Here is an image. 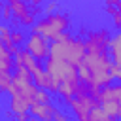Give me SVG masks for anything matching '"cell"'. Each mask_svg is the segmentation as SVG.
Here are the masks:
<instances>
[{
  "label": "cell",
  "mask_w": 121,
  "mask_h": 121,
  "mask_svg": "<svg viewBox=\"0 0 121 121\" xmlns=\"http://www.w3.org/2000/svg\"><path fill=\"white\" fill-rule=\"evenodd\" d=\"M25 49L40 62V60H47L49 59V53H51V43H47V40L40 34H34L30 32V36L26 38V43H25Z\"/></svg>",
  "instance_id": "ba28073f"
},
{
  "label": "cell",
  "mask_w": 121,
  "mask_h": 121,
  "mask_svg": "<svg viewBox=\"0 0 121 121\" xmlns=\"http://www.w3.org/2000/svg\"><path fill=\"white\" fill-rule=\"evenodd\" d=\"M40 66H42V64H40L25 47L19 49V53L15 55V70H28L30 74H34Z\"/></svg>",
  "instance_id": "9c48e42d"
},
{
  "label": "cell",
  "mask_w": 121,
  "mask_h": 121,
  "mask_svg": "<svg viewBox=\"0 0 121 121\" xmlns=\"http://www.w3.org/2000/svg\"><path fill=\"white\" fill-rule=\"evenodd\" d=\"M70 28V17L68 13H62V11H57L53 15H45L42 17L30 32L34 34H40L43 36L45 40H53V42H59Z\"/></svg>",
  "instance_id": "277c9868"
},
{
  "label": "cell",
  "mask_w": 121,
  "mask_h": 121,
  "mask_svg": "<svg viewBox=\"0 0 121 121\" xmlns=\"http://www.w3.org/2000/svg\"><path fill=\"white\" fill-rule=\"evenodd\" d=\"M117 119H119V121H121V110H119V115H117Z\"/></svg>",
  "instance_id": "484cf974"
},
{
  "label": "cell",
  "mask_w": 121,
  "mask_h": 121,
  "mask_svg": "<svg viewBox=\"0 0 121 121\" xmlns=\"http://www.w3.org/2000/svg\"><path fill=\"white\" fill-rule=\"evenodd\" d=\"M110 42H112V34L108 28H98V30H89L87 38H85V47L87 53H110Z\"/></svg>",
  "instance_id": "8992f818"
},
{
  "label": "cell",
  "mask_w": 121,
  "mask_h": 121,
  "mask_svg": "<svg viewBox=\"0 0 121 121\" xmlns=\"http://www.w3.org/2000/svg\"><path fill=\"white\" fill-rule=\"evenodd\" d=\"M51 102V93L49 91H38L36 93V96H34V102L32 104H49Z\"/></svg>",
  "instance_id": "ffe728a7"
},
{
  "label": "cell",
  "mask_w": 121,
  "mask_h": 121,
  "mask_svg": "<svg viewBox=\"0 0 121 121\" xmlns=\"http://www.w3.org/2000/svg\"><path fill=\"white\" fill-rule=\"evenodd\" d=\"M53 121H70V117L64 113V112H60L59 108H57V112H55V117H53Z\"/></svg>",
  "instance_id": "cb8c5ba5"
},
{
  "label": "cell",
  "mask_w": 121,
  "mask_h": 121,
  "mask_svg": "<svg viewBox=\"0 0 121 121\" xmlns=\"http://www.w3.org/2000/svg\"><path fill=\"white\" fill-rule=\"evenodd\" d=\"M115 8H117V13L113 15V26H115L117 30H121V0H117Z\"/></svg>",
  "instance_id": "603a6c76"
},
{
  "label": "cell",
  "mask_w": 121,
  "mask_h": 121,
  "mask_svg": "<svg viewBox=\"0 0 121 121\" xmlns=\"http://www.w3.org/2000/svg\"><path fill=\"white\" fill-rule=\"evenodd\" d=\"M11 32H13V28L8 26L6 23H2L0 25V43H11Z\"/></svg>",
  "instance_id": "ac0fdd59"
},
{
  "label": "cell",
  "mask_w": 121,
  "mask_h": 121,
  "mask_svg": "<svg viewBox=\"0 0 121 121\" xmlns=\"http://www.w3.org/2000/svg\"><path fill=\"white\" fill-rule=\"evenodd\" d=\"M8 4L11 8V11H13V21H11L13 28H17L19 25L21 26H34L38 23L36 15L32 13V8L26 2H23V0H9Z\"/></svg>",
  "instance_id": "52a82bcc"
},
{
  "label": "cell",
  "mask_w": 121,
  "mask_h": 121,
  "mask_svg": "<svg viewBox=\"0 0 121 121\" xmlns=\"http://www.w3.org/2000/svg\"><path fill=\"white\" fill-rule=\"evenodd\" d=\"M55 112H57V108L51 102L49 104H32V108H30V115L40 121H53Z\"/></svg>",
  "instance_id": "8fae6325"
},
{
  "label": "cell",
  "mask_w": 121,
  "mask_h": 121,
  "mask_svg": "<svg viewBox=\"0 0 121 121\" xmlns=\"http://www.w3.org/2000/svg\"><path fill=\"white\" fill-rule=\"evenodd\" d=\"M68 106L78 117V121H89L91 112L96 106H100V102L95 95H76L72 100H68Z\"/></svg>",
  "instance_id": "5b68a950"
},
{
  "label": "cell",
  "mask_w": 121,
  "mask_h": 121,
  "mask_svg": "<svg viewBox=\"0 0 121 121\" xmlns=\"http://www.w3.org/2000/svg\"><path fill=\"white\" fill-rule=\"evenodd\" d=\"M112 76H113V79H119L121 81V66H112Z\"/></svg>",
  "instance_id": "d4e9b609"
},
{
  "label": "cell",
  "mask_w": 121,
  "mask_h": 121,
  "mask_svg": "<svg viewBox=\"0 0 121 121\" xmlns=\"http://www.w3.org/2000/svg\"><path fill=\"white\" fill-rule=\"evenodd\" d=\"M11 81H13V76H11V74L0 72V91H2V93H8V91H9Z\"/></svg>",
  "instance_id": "d6986e66"
},
{
  "label": "cell",
  "mask_w": 121,
  "mask_h": 121,
  "mask_svg": "<svg viewBox=\"0 0 121 121\" xmlns=\"http://www.w3.org/2000/svg\"><path fill=\"white\" fill-rule=\"evenodd\" d=\"M85 55H87L85 40L74 38L70 32H66L59 42L51 43L49 59H57V60H64V62H70L74 66H79Z\"/></svg>",
  "instance_id": "3957f363"
},
{
  "label": "cell",
  "mask_w": 121,
  "mask_h": 121,
  "mask_svg": "<svg viewBox=\"0 0 121 121\" xmlns=\"http://www.w3.org/2000/svg\"><path fill=\"white\" fill-rule=\"evenodd\" d=\"M89 121H112V117L100 108V106H96L93 112H91V117H89Z\"/></svg>",
  "instance_id": "e0dca14e"
},
{
  "label": "cell",
  "mask_w": 121,
  "mask_h": 121,
  "mask_svg": "<svg viewBox=\"0 0 121 121\" xmlns=\"http://www.w3.org/2000/svg\"><path fill=\"white\" fill-rule=\"evenodd\" d=\"M110 57L113 60L115 66H121V32H117L115 36H112L110 42Z\"/></svg>",
  "instance_id": "5bb4252c"
},
{
  "label": "cell",
  "mask_w": 121,
  "mask_h": 121,
  "mask_svg": "<svg viewBox=\"0 0 121 121\" xmlns=\"http://www.w3.org/2000/svg\"><path fill=\"white\" fill-rule=\"evenodd\" d=\"M26 38H28V36H25V32H23V30L13 28V32H11V43H13L15 47L25 45V43H26Z\"/></svg>",
  "instance_id": "2e32d148"
},
{
  "label": "cell",
  "mask_w": 121,
  "mask_h": 121,
  "mask_svg": "<svg viewBox=\"0 0 121 121\" xmlns=\"http://www.w3.org/2000/svg\"><path fill=\"white\" fill-rule=\"evenodd\" d=\"M112 66L113 60L110 59V53L98 55V53H87L78 66L79 79L95 89H106L112 85L113 76H112Z\"/></svg>",
  "instance_id": "7a4b0ae2"
},
{
  "label": "cell",
  "mask_w": 121,
  "mask_h": 121,
  "mask_svg": "<svg viewBox=\"0 0 121 121\" xmlns=\"http://www.w3.org/2000/svg\"><path fill=\"white\" fill-rule=\"evenodd\" d=\"M32 108V98L25 96V95H11L9 96V112L19 117V115H26Z\"/></svg>",
  "instance_id": "30bf717a"
},
{
  "label": "cell",
  "mask_w": 121,
  "mask_h": 121,
  "mask_svg": "<svg viewBox=\"0 0 121 121\" xmlns=\"http://www.w3.org/2000/svg\"><path fill=\"white\" fill-rule=\"evenodd\" d=\"M45 72L51 76V91L55 95H60L66 102L72 100L81 85L79 74H78V66L64 62V60H57V59H47L45 60Z\"/></svg>",
  "instance_id": "6da1fadb"
},
{
  "label": "cell",
  "mask_w": 121,
  "mask_h": 121,
  "mask_svg": "<svg viewBox=\"0 0 121 121\" xmlns=\"http://www.w3.org/2000/svg\"><path fill=\"white\" fill-rule=\"evenodd\" d=\"M57 8H59V2H55V0H53V2L43 4V8H42V9H43V13H45V15H53V13H57V11H55Z\"/></svg>",
  "instance_id": "44dd1931"
},
{
  "label": "cell",
  "mask_w": 121,
  "mask_h": 121,
  "mask_svg": "<svg viewBox=\"0 0 121 121\" xmlns=\"http://www.w3.org/2000/svg\"><path fill=\"white\" fill-rule=\"evenodd\" d=\"M98 98H112V100H115V102L121 106V83H117V85H110V87L102 89L100 95H98Z\"/></svg>",
  "instance_id": "9a60e30c"
},
{
  "label": "cell",
  "mask_w": 121,
  "mask_h": 121,
  "mask_svg": "<svg viewBox=\"0 0 121 121\" xmlns=\"http://www.w3.org/2000/svg\"><path fill=\"white\" fill-rule=\"evenodd\" d=\"M32 81H34V85H36L38 89H42V91H51V76L45 72L43 66H40V68L32 74Z\"/></svg>",
  "instance_id": "7c38bea8"
},
{
  "label": "cell",
  "mask_w": 121,
  "mask_h": 121,
  "mask_svg": "<svg viewBox=\"0 0 121 121\" xmlns=\"http://www.w3.org/2000/svg\"><path fill=\"white\" fill-rule=\"evenodd\" d=\"M112 121H119V119H112Z\"/></svg>",
  "instance_id": "4316f807"
},
{
  "label": "cell",
  "mask_w": 121,
  "mask_h": 121,
  "mask_svg": "<svg viewBox=\"0 0 121 121\" xmlns=\"http://www.w3.org/2000/svg\"><path fill=\"white\" fill-rule=\"evenodd\" d=\"M2 19H4V23L13 21V11H11L9 4H4V6H2Z\"/></svg>",
  "instance_id": "7402d4cb"
},
{
  "label": "cell",
  "mask_w": 121,
  "mask_h": 121,
  "mask_svg": "<svg viewBox=\"0 0 121 121\" xmlns=\"http://www.w3.org/2000/svg\"><path fill=\"white\" fill-rule=\"evenodd\" d=\"M11 68H15V57L9 53V49L0 43V72H11Z\"/></svg>",
  "instance_id": "4fadbf2b"
}]
</instances>
